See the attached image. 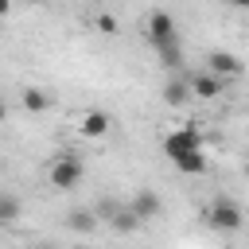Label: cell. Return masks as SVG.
Here are the masks:
<instances>
[{"label": "cell", "instance_id": "cell-1", "mask_svg": "<svg viewBox=\"0 0 249 249\" xmlns=\"http://www.w3.org/2000/svg\"><path fill=\"white\" fill-rule=\"evenodd\" d=\"M82 183V163L66 152V156H58L54 160V167H51V187H58V191H74Z\"/></svg>", "mask_w": 249, "mask_h": 249}, {"label": "cell", "instance_id": "cell-2", "mask_svg": "<svg viewBox=\"0 0 249 249\" xmlns=\"http://www.w3.org/2000/svg\"><path fill=\"white\" fill-rule=\"evenodd\" d=\"M241 222H245V214H241L237 202H230V198H214V206H210V226L233 233V230H241Z\"/></svg>", "mask_w": 249, "mask_h": 249}, {"label": "cell", "instance_id": "cell-3", "mask_svg": "<svg viewBox=\"0 0 249 249\" xmlns=\"http://www.w3.org/2000/svg\"><path fill=\"white\" fill-rule=\"evenodd\" d=\"M191 148H202V140H198V132H195L191 124H183V128H175V132L163 136V156H167V160H175V156H183V152H191Z\"/></svg>", "mask_w": 249, "mask_h": 249}, {"label": "cell", "instance_id": "cell-4", "mask_svg": "<svg viewBox=\"0 0 249 249\" xmlns=\"http://www.w3.org/2000/svg\"><path fill=\"white\" fill-rule=\"evenodd\" d=\"M148 43H152V47L179 43V35H175V19H171L167 12H152V19H148Z\"/></svg>", "mask_w": 249, "mask_h": 249}, {"label": "cell", "instance_id": "cell-5", "mask_svg": "<svg viewBox=\"0 0 249 249\" xmlns=\"http://www.w3.org/2000/svg\"><path fill=\"white\" fill-rule=\"evenodd\" d=\"M109 124H113V117H109V113H101V109H89V113L82 117L78 132H82L86 140H101V136L109 132Z\"/></svg>", "mask_w": 249, "mask_h": 249}, {"label": "cell", "instance_id": "cell-6", "mask_svg": "<svg viewBox=\"0 0 249 249\" xmlns=\"http://www.w3.org/2000/svg\"><path fill=\"white\" fill-rule=\"evenodd\" d=\"M206 62H210V70H214V74H222V78H237V74L245 70V66H241V58H237V54H230V51H214Z\"/></svg>", "mask_w": 249, "mask_h": 249}, {"label": "cell", "instance_id": "cell-7", "mask_svg": "<svg viewBox=\"0 0 249 249\" xmlns=\"http://www.w3.org/2000/svg\"><path fill=\"white\" fill-rule=\"evenodd\" d=\"M191 89H195V97H202V101H214L218 93H222V74H195L191 78Z\"/></svg>", "mask_w": 249, "mask_h": 249}, {"label": "cell", "instance_id": "cell-8", "mask_svg": "<svg viewBox=\"0 0 249 249\" xmlns=\"http://www.w3.org/2000/svg\"><path fill=\"white\" fill-rule=\"evenodd\" d=\"M128 210L144 222V218H156V214L163 210V202H160V195H156V191H136V198H132V206H128Z\"/></svg>", "mask_w": 249, "mask_h": 249}, {"label": "cell", "instance_id": "cell-9", "mask_svg": "<svg viewBox=\"0 0 249 249\" xmlns=\"http://www.w3.org/2000/svg\"><path fill=\"white\" fill-rule=\"evenodd\" d=\"M171 163H175V171H183V175H202V171H206V152H202V148H191V152L175 156Z\"/></svg>", "mask_w": 249, "mask_h": 249}, {"label": "cell", "instance_id": "cell-10", "mask_svg": "<svg viewBox=\"0 0 249 249\" xmlns=\"http://www.w3.org/2000/svg\"><path fill=\"white\" fill-rule=\"evenodd\" d=\"M195 89H191V82L187 78H171L167 86H163V101L171 105V109H179V105H187V97H191Z\"/></svg>", "mask_w": 249, "mask_h": 249}, {"label": "cell", "instance_id": "cell-11", "mask_svg": "<svg viewBox=\"0 0 249 249\" xmlns=\"http://www.w3.org/2000/svg\"><path fill=\"white\" fill-rule=\"evenodd\" d=\"M19 105H23L27 113H43V109L51 105V97H47L43 89H35V86H31V89H23V97H19Z\"/></svg>", "mask_w": 249, "mask_h": 249}, {"label": "cell", "instance_id": "cell-12", "mask_svg": "<svg viewBox=\"0 0 249 249\" xmlns=\"http://www.w3.org/2000/svg\"><path fill=\"white\" fill-rule=\"evenodd\" d=\"M156 58H160V66L175 70V66L183 62V51H179V43H167V47H156Z\"/></svg>", "mask_w": 249, "mask_h": 249}, {"label": "cell", "instance_id": "cell-13", "mask_svg": "<svg viewBox=\"0 0 249 249\" xmlns=\"http://www.w3.org/2000/svg\"><path fill=\"white\" fill-rule=\"evenodd\" d=\"M16 218H19V198L4 195V198H0V226H12Z\"/></svg>", "mask_w": 249, "mask_h": 249}, {"label": "cell", "instance_id": "cell-14", "mask_svg": "<svg viewBox=\"0 0 249 249\" xmlns=\"http://www.w3.org/2000/svg\"><path fill=\"white\" fill-rule=\"evenodd\" d=\"M136 226H140V218H136L132 210H128V214H117V218H113V230H121V233H124V230H136Z\"/></svg>", "mask_w": 249, "mask_h": 249}, {"label": "cell", "instance_id": "cell-15", "mask_svg": "<svg viewBox=\"0 0 249 249\" xmlns=\"http://www.w3.org/2000/svg\"><path fill=\"white\" fill-rule=\"evenodd\" d=\"M93 23H97V31H101V35H117V19H113V16H105V12H101Z\"/></svg>", "mask_w": 249, "mask_h": 249}, {"label": "cell", "instance_id": "cell-16", "mask_svg": "<svg viewBox=\"0 0 249 249\" xmlns=\"http://www.w3.org/2000/svg\"><path fill=\"white\" fill-rule=\"evenodd\" d=\"M226 4H241V8H245V4H249V0H226Z\"/></svg>", "mask_w": 249, "mask_h": 249}, {"label": "cell", "instance_id": "cell-17", "mask_svg": "<svg viewBox=\"0 0 249 249\" xmlns=\"http://www.w3.org/2000/svg\"><path fill=\"white\" fill-rule=\"evenodd\" d=\"M245 175H249V163H245Z\"/></svg>", "mask_w": 249, "mask_h": 249}]
</instances>
